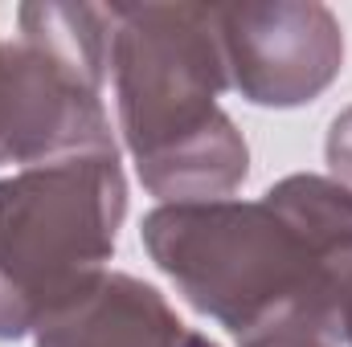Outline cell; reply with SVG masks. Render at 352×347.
Returning <instances> with one entry per match:
<instances>
[{"mask_svg": "<svg viewBox=\"0 0 352 347\" xmlns=\"http://www.w3.org/2000/svg\"><path fill=\"white\" fill-rule=\"evenodd\" d=\"M21 33L0 37V164L119 156L102 106L111 70V8L21 4Z\"/></svg>", "mask_w": 352, "mask_h": 347, "instance_id": "obj_4", "label": "cell"}, {"mask_svg": "<svg viewBox=\"0 0 352 347\" xmlns=\"http://www.w3.org/2000/svg\"><path fill=\"white\" fill-rule=\"evenodd\" d=\"M328 168H332V180L352 192V106L340 110L328 127Z\"/></svg>", "mask_w": 352, "mask_h": 347, "instance_id": "obj_9", "label": "cell"}, {"mask_svg": "<svg viewBox=\"0 0 352 347\" xmlns=\"http://www.w3.org/2000/svg\"><path fill=\"white\" fill-rule=\"evenodd\" d=\"M111 78L135 172L164 204L226 200L250 172L213 4H111Z\"/></svg>", "mask_w": 352, "mask_h": 347, "instance_id": "obj_2", "label": "cell"}, {"mask_svg": "<svg viewBox=\"0 0 352 347\" xmlns=\"http://www.w3.org/2000/svg\"><path fill=\"white\" fill-rule=\"evenodd\" d=\"M316 315H320L324 331L336 339V347H352V254H340L328 265Z\"/></svg>", "mask_w": 352, "mask_h": 347, "instance_id": "obj_7", "label": "cell"}, {"mask_svg": "<svg viewBox=\"0 0 352 347\" xmlns=\"http://www.w3.org/2000/svg\"><path fill=\"white\" fill-rule=\"evenodd\" d=\"M37 347H217L209 335L184 327L168 298L119 270H107L58 302L33 327Z\"/></svg>", "mask_w": 352, "mask_h": 347, "instance_id": "obj_6", "label": "cell"}, {"mask_svg": "<svg viewBox=\"0 0 352 347\" xmlns=\"http://www.w3.org/2000/svg\"><path fill=\"white\" fill-rule=\"evenodd\" d=\"M123 213L119 156H74L0 180V339L29 335L107 274Z\"/></svg>", "mask_w": 352, "mask_h": 347, "instance_id": "obj_3", "label": "cell"}, {"mask_svg": "<svg viewBox=\"0 0 352 347\" xmlns=\"http://www.w3.org/2000/svg\"><path fill=\"white\" fill-rule=\"evenodd\" d=\"M230 90L254 106H303L336 82L344 33L328 4L254 0L213 4Z\"/></svg>", "mask_w": 352, "mask_h": 347, "instance_id": "obj_5", "label": "cell"}, {"mask_svg": "<svg viewBox=\"0 0 352 347\" xmlns=\"http://www.w3.org/2000/svg\"><path fill=\"white\" fill-rule=\"evenodd\" d=\"M242 347H336V339L303 311H287L242 335Z\"/></svg>", "mask_w": 352, "mask_h": 347, "instance_id": "obj_8", "label": "cell"}, {"mask_svg": "<svg viewBox=\"0 0 352 347\" xmlns=\"http://www.w3.org/2000/svg\"><path fill=\"white\" fill-rule=\"evenodd\" d=\"M140 233L180 298L242 339L287 311L320 323L324 274L352 254V192L332 176L299 172L263 200L160 204Z\"/></svg>", "mask_w": 352, "mask_h": 347, "instance_id": "obj_1", "label": "cell"}]
</instances>
